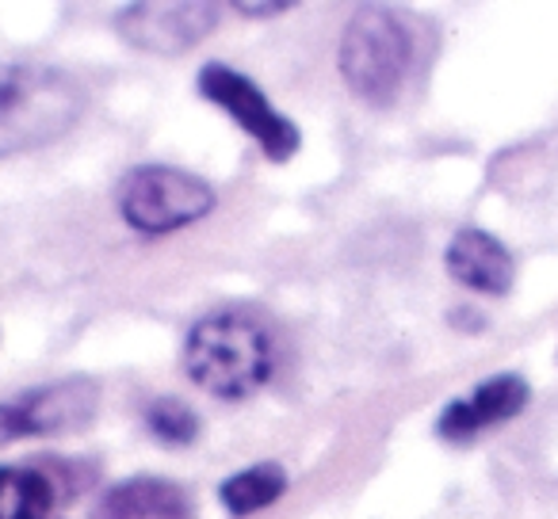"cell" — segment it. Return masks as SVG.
Wrapping results in <instances>:
<instances>
[{
    "label": "cell",
    "instance_id": "obj_1",
    "mask_svg": "<svg viewBox=\"0 0 558 519\" xmlns=\"http://www.w3.org/2000/svg\"><path fill=\"white\" fill-rule=\"evenodd\" d=\"M88 108L77 77L43 62L0 65V157L50 146Z\"/></svg>",
    "mask_w": 558,
    "mask_h": 519
},
{
    "label": "cell",
    "instance_id": "obj_2",
    "mask_svg": "<svg viewBox=\"0 0 558 519\" xmlns=\"http://www.w3.org/2000/svg\"><path fill=\"white\" fill-rule=\"evenodd\" d=\"M276 351L256 321L241 313H210L195 321L184 341V371L222 401H245L271 379Z\"/></svg>",
    "mask_w": 558,
    "mask_h": 519
},
{
    "label": "cell",
    "instance_id": "obj_3",
    "mask_svg": "<svg viewBox=\"0 0 558 519\" xmlns=\"http://www.w3.org/2000/svg\"><path fill=\"white\" fill-rule=\"evenodd\" d=\"M337 65H341L344 85L352 88L356 100L372 103V108H387L398 100L405 73L413 65L410 27L383 4H364L352 12L349 27H344Z\"/></svg>",
    "mask_w": 558,
    "mask_h": 519
},
{
    "label": "cell",
    "instance_id": "obj_4",
    "mask_svg": "<svg viewBox=\"0 0 558 519\" xmlns=\"http://www.w3.org/2000/svg\"><path fill=\"white\" fill-rule=\"evenodd\" d=\"M218 195L203 176L169 164H142L123 180L119 210L138 233H172L215 210Z\"/></svg>",
    "mask_w": 558,
    "mask_h": 519
},
{
    "label": "cell",
    "instance_id": "obj_5",
    "mask_svg": "<svg viewBox=\"0 0 558 519\" xmlns=\"http://www.w3.org/2000/svg\"><path fill=\"white\" fill-rule=\"evenodd\" d=\"M199 92L207 96L215 108H222L256 146L264 149V157L271 161H291L303 141L299 126L288 115H279L271 108V100L245 77V73L230 70L222 62H210L199 70Z\"/></svg>",
    "mask_w": 558,
    "mask_h": 519
},
{
    "label": "cell",
    "instance_id": "obj_6",
    "mask_svg": "<svg viewBox=\"0 0 558 519\" xmlns=\"http://www.w3.org/2000/svg\"><path fill=\"white\" fill-rule=\"evenodd\" d=\"M218 24L215 4L195 0H154V4H126L116 16V32L146 54H184L199 47Z\"/></svg>",
    "mask_w": 558,
    "mask_h": 519
},
{
    "label": "cell",
    "instance_id": "obj_7",
    "mask_svg": "<svg viewBox=\"0 0 558 519\" xmlns=\"http://www.w3.org/2000/svg\"><path fill=\"white\" fill-rule=\"evenodd\" d=\"M527 397H532V390L520 374H494L482 386H474V394L451 401L436 420V432L451 443H463L486 428L501 424V420H512L527 405Z\"/></svg>",
    "mask_w": 558,
    "mask_h": 519
},
{
    "label": "cell",
    "instance_id": "obj_8",
    "mask_svg": "<svg viewBox=\"0 0 558 519\" xmlns=\"http://www.w3.org/2000/svg\"><path fill=\"white\" fill-rule=\"evenodd\" d=\"M96 401H100V390L85 379H70V382H54V386L32 390L27 397L12 401V424H16V440L20 435H54V432H70L93 420Z\"/></svg>",
    "mask_w": 558,
    "mask_h": 519
},
{
    "label": "cell",
    "instance_id": "obj_9",
    "mask_svg": "<svg viewBox=\"0 0 558 519\" xmlns=\"http://www.w3.org/2000/svg\"><path fill=\"white\" fill-rule=\"evenodd\" d=\"M444 264H448L451 280L478 291V295H509L512 280H517V260H512L509 248L494 233L474 230V225L451 237Z\"/></svg>",
    "mask_w": 558,
    "mask_h": 519
},
{
    "label": "cell",
    "instance_id": "obj_10",
    "mask_svg": "<svg viewBox=\"0 0 558 519\" xmlns=\"http://www.w3.org/2000/svg\"><path fill=\"white\" fill-rule=\"evenodd\" d=\"M93 519H195L192 501L177 481L165 478H131L119 481L116 489L104 493V501L96 504Z\"/></svg>",
    "mask_w": 558,
    "mask_h": 519
},
{
    "label": "cell",
    "instance_id": "obj_11",
    "mask_svg": "<svg viewBox=\"0 0 558 519\" xmlns=\"http://www.w3.org/2000/svg\"><path fill=\"white\" fill-rule=\"evenodd\" d=\"M288 489V473L276 462H260L248 466V470H238L218 485V501L226 504L230 516H253V511H264L283 496Z\"/></svg>",
    "mask_w": 558,
    "mask_h": 519
},
{
    "label": "cell",
    "instance_id": "obj_12",
    "mask_svg": "<svg viewBox=\"0 0 558 519\" xmlns=\"http://www.w3.org/2000/svg\"><path fill=\"white\" fill-rule=\"evenodd\" d=\"M54 485L27 466H0V519H47Z\"/></svg>",
    "mask_w": 558,
    "mask_h": 519
},
{
    "label": "cell",
    "instance_id": "obj_13",
    "mask_svg": "<svg viewBox=\"0 0 558 519\" xmlns=\"http://www.w3.org/2000/svg\"><path fill=\"white\" fill-rule=\"evenodd\" d=\"M146 428L165 443V447H187L199 435V417L177 397H161L146 409Z\"/></svg>",
    "mask_w": 558,
    "mask_h": 519
},
{
    "label": "cell",
    "instance_id": "obj_14",
    "mask_svg": "<svg viewBox=\"0 0 558 519\" xmlns=\"http://www.w3.org/2000/svg\"><path fill=\"white\" fill-rule=\"evenodd\" d=\"M291 4L288 0H271V4H248V0H238L233 4V12H241V16H279V12H288Z\"/></svg>",
    "mask_w": 558,
    "mask_h": 519
}]
</instances>
